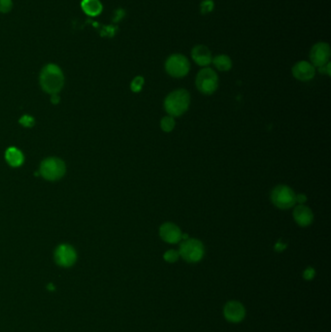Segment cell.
<instances>
[{
	"label": "cell",
	"instance_id": "6da1fadb",
	"mask_svg": "<svg viewBox=\"0 0 331 332\" xmlns=\"http://www.w3.org/2000/svg\"><path fill=\"white\" fill-rule=\"evenodd\" d=\"M39 82L42 90L50 94H58L64 86V75L60 66L49 63L41 70Z\"/></svg>",
	"mask_w": 331,
	"mask_h": 332
},
{
	"label": "cell",
	"instance_id": "7a4b0ae2",
	"mask_svg": "<svg viewBox=\"0 0 331 332\" xmlns=\"http://www.w3.org/2000/svg\"><path fill=\"white\" fill-rule=\"evenodd\" d=\"M190 96L187 91L179 89L171 91L164 99V109L171 117H180L188 110Z\"/></svg>",
	"mask_w": 331,
	"mask_h": 332
},
{
	"label": "cell",
	"instance_id": "3957f363",
	"mask_svg": "<svg viewBox=\"0 0 331 332\" xmlns=\"http://www.w3.org/2000/svg\"><path fill=\"white\" fill-rule=\"evenodd\" d=\"M66 172L65 162L59 157H48L41 162L40 174L47 181L60 180Z\"/></svg>",
	"mask_w": 331,
	"mask_h": 332
},
{
	"label": "cell",
	"instance_id": "277c9868",
	"mask_svg": "<svg viewBox=\"0 0 331 332\" xmlns=\"http://www.w3.org/2000/svg\"><path fill=\"white\" fill-rule=\"evenodd\" d=\"M195 86L198 91L205 95L213 94L219 87V77L212 68L205 67L201 69L195 79Z\"/></svg>",
	"mask_w": 331,
	"mask_h": 332
},
{
	"label": "cell",
	"instance_id": "5b68a950",
	"mask_svg": "<svg viewBox=\"0 0 331 332\" xmlns=\"http://www.w3.org/2000/svg\"><path fill=\"white\" fill-rule=\"evenodd\" d=\"M294 189L286 184H279L271 191V201L279 209L288 210L296 203Z\"/></svg>",
	"mask_w": 331,
	"mask_h": 332
},
{
	"label": "cell",
	"instance_id": "8992f818",
	"mask_svg": "<svg viewBox=\"0 0 331 332\" xmlns=\"http://www.w3.org/2000/svg\"><path fill=\"white\" fill-rule=\"evenodd\" d=\"M204 245L203 243L195 238H188L184 240L179 249L180 257L184 258L186 262L195 263L200 261L204 257Z\"/></svg>",
	"mask_w": 331,
	"mask_h": 332
},
{
	"label": "cell",
	"instance_id": "52a82bcc",
	"mask_svg": "<svg viewBox=\"0 0 331 332\" xmlns=\"http://www.w3.org/2000/svg\"><path fill=\"white\" fill-rule=\"evenodd\" d=\"M165 71L173 78L185 77L190 69L188 60L181 54L171 55L165 61Z\"/></svg>",
	"mask_w": 331,
	"mask_h": 332
},
{
	"label": "cell",
	"instance_id": "ba28073f",
	"mask_svg": "<svg viewBox=\"0 0 331 332\" xmlns=\"http://www.w3.org/2000/svg\"><path fill=\"white\" fill-rule=\"evenodd\" d=\"M331 46L326 42L315 44L310 51V60L315 67H321L330 62Z\"/></svg>",
	"mask_w": 331,
	"mask_h": 332
},
{
	"label": "cell",
	"instance_id": "9c48e42d",
	"mask_svg": "<svg viewBox=\"0 0 331 332\" xmlns=\"http://www.w3.org/2000/svg\"><path fill=\"white\" fill-rule=\"evenodd\" d=\"M159 237L168 244H176L179 243L182 239V231L180 227L173 222H165L160 225Z\"/></svg>",
	"mask_w": 331,
	"mask_h": 332
},
{
	"label": "cell",
	"instance_id": "30bf717a",
	"mask_svg": "<svg viewBox=\"0 0 331 332\" xmlns=\"http://www.w3.org/2000/svg\"><path fill=\"white\" fill-rule=\"evenodd\" d=\"M55 258L59 265L63 267H69L75 263L77 259V254L72 246L62 244L57 248Z\"/></svg>",
	"mask_w": 331,
	"mask_h": 332
},
{
	"label": "cell",
	"instance_id": "8fae6325",
	"mask_svg": "<svg viewBox=\"0 0 331 332\" xmlns=\"http://www.w3.org/2000/svg\"><path fill=\"white\" fill-rule=\"evenodd\" d=\"M292 73L296 80L301 82H308L314 79L316 75V68L311 62L301 60L294 65Z\"/></svg>",
	"mask_w": 331,
	"mask_h": 332
},
{
	"label": "cell",
	"instance_id": "7c38bea8",
	"mask_svg": "<svg viewBox=\"0 0 331 332\" xmlns=\"http://www.w3.org/2000/svg\"><path fill=\"white\" fill-rule=\"evenodd\" d=\"M224 317L231 323H240L246 315L245 308L238 301H229L224 306Z\"/></svg>",
	"mask_w": 331,
	"mask_h": 332
},
{
	"label": "cell",
	"instance_id": "4fadbf2b",
	"mask_svg": "<svg viewBox=\"0 0 331 332\" xmlns=\"http://www.w3.org/2000/svg\"><path fill=\"white\" fill-rule=\"evenodd\" d=\"M191 58L199 66H207L212 62L213 57L209 48L205 45H196L191 50Z\"/></svg>",
	"mask_w": 331,
	"mask_h": 332
},
{
	"label": "cell",
	"instance_id": "5bb4252c",
	"mask_svg": "<svg viewBox=\"0 0 331 332\" xmlns=\"http://www.w3.org/2000/svg\"><path fill=\"white\" fill-rule=\"evenodd\" d=\"M293 216L295 222L301 227H307L314 221L312 210L304 204H299L295 207Z\"/></svg>",
	"mask_w": 331,
	"mask_h": 332
},
{
	"label": "cell",
	"instance_id": "9a60e30c",
	"mask_svg": "<svg viewBox=\"0 0 331 332\" xmlns=\"http://www.w3.org/2000/svg\"><path fill=\"white\" fill-rule=\"evenodd\" d=\"M5 158L8 164L12 167H20L24 161V153L18 148L11 147L7 149L5 152Z\"/></svg>",
	"mask_w": 331,
	"mask_h": 332
},
{
	"label": "cell",
	"instance_id": "2e32d148",
	"mask_svg": "<svg viewBox=\"0 0 331 332\" xmlns=\"http://www.w3.org/2000/svg\"><path fill=\"white\" fill-rule=\"evenodd\" d=\"M81 7L83 11L90 17L100 15L103 10L102 3L99 0H82Z\"/></svg>",
	"mask_w": 331,
	"mask_h": 332
},
{
	"label": "cell",
	"instance_id": "e0dca14e",
	"mask_svg": "<svg viewBox=\"0 0 331 332\" xmlns=\"http://www.w3.org/2000/svg\"><path fill=\"white\" fill-rule=\"evenodd\" d=\"M215 67L220 71H229L232 67V60L226 55H219L212 60Z\"/></svg>",
	"mask_w": 331,
	"mask_h": 332
},
{
	"label": "cell",
	"instance_id": "ac0fdd59",
	"mask_svg": "<svg viewBox=\"0 0 331 332\" xmlns=\"http://www.w3.org/2000/svg\"><path fill=\"white\" fill-rule=\"evenodd\" d=\"M176 125V121L173 117L171 116H166L163 117L162 120L160 121V128L164 132H171Z\"/></svg>",
	"mask_w": 331,
	"mask_h": 332
},
{
	"label": "cell",
	"instance_id": "d6986e66",
	"mask_svg": "<svg viewBox=\"0 0 331 332\" xmlns=\"http://www.w3.org/2000/svg\"><path fill=\"white\" fill-rule=\"evenodd\" d=\"M144 83H145V81H144V78H143L142 76H137V77H135V78L132 80L131 84H130V89H131V91H132L133 92H139V91H142V88H143V86H144Z\"/></svg>",
	"mask_w": 331,
	"mask_h": 332
},
{
	"label": "cell",
	"instance_id": "ffe728a7",
	"mask_svg": "<svg viewBox=\"0 0 331 332\" xmlns=\"http://www.w3.org/2000/svg\"><path fill=\"white\" fill-rule=\"evenodd\" d=\"M215 3L213 0H203L200 4V12L203 15H206L214 10Z\"/></svg>",
	"mask_w": 331,
	"mask_h": 332
},
{
	"label": "cell",
	"instance_id": "44dd1931",
	"mask_svg": "<svg viewBox=\"0 0 331 332\" xmlns=\"http://www.w3.org/2000/svg\"><path fill=\"white\" fill-rule=\"evenodd\" d=\"M19 122L25 126V127H28V128H30V127H33L34 126V123H35V120L33 117L30 116V115H25L23 116L20 120H19Z\"/></svg>",
	"mask_w": 331,
	"mask_h": 332
},
{
	"label": "cell",
	"instance_id": "7402d4cb",
	"mask_svg": "<svg viewBox=\"0 0 331 332\" xmlns=\"http://www.w3.org/2000/svg\"><path fill=\"white\" fill-rule=\"evenodd\" d=\"M180 258L179 252L175 251V250H169L167 252H165V254L163 255V258L165 261L169 262V263H174L176 262Z\"/></svg>",
	"mask_w": 331,
	"mask_h": 332
},
{
	"label": "cell",
	"instance_id": "603a6c76",
	"mask_svg": "<svg viewBox=\"0 0 331 332\" xmlns=\"http://www.w3.org/2000/svg\"><path fill=\"white\" fill-rule=\"evenodd\" d=\"M13 8L12 0H0V13H9Z\"/></svg>",
	"mask_w": 331,
	"mask_h": 332
},
{
	"label": "cell",
	"instance_id": "cb8c5ba5",
	"mask_svg": "<svg viewBox=\"0 0 331 332\" xmlns=\"http://www.w3.org/2000/svg\"><path fill=\"white\" fill-rule=\"evenodd\" d=\"M315 275H316L315 269L312 267H308L303 273V277L305 280H312L315 277Z\"/></svg>",
	"mask_w": 331,
	"mask_h": 332
},
{
	"label": "cell",
	"instance_id": "d4e9b609",
	"mask_svg": "<svg viewBox=\"0 0 331 332\" xmlns=\"http://www.w3.org/2000/svg\"><path fill=\"white\" fill-rule=\"evenodd\" d=\"M331 62H328L326 65L324 66H321L319 67V72L321 74H326V75H329L331 76Z\"/></svg>",
	"mask_w": 331,
	"mask_h": 332
},
{
	"label": "cell",
	"instance_id": "484cf974",
	"mask_svg": "<svg viewBox=\"0 0 331 332\" xmlns=\"http://www.w3.org/2000/svg\"><path fill=\"white\" fill-rule=\"evenodd\" d=\"M286 248H287V244H285V243H282V242H281V240H280V241H278V242L275 244V247H274L275 251H276V252H278V253H281V252H283L284 250H286Z\"/></svg>",
	"mask_w": 331,
	"mask_h": 332
},
{
	"label": "cell",
	"instance_id": "4316f807",
	"mask_svg": "<svg viewBox=\"0 0 331 332\" xmlns=\"http://www.w3.org/2000/svg\"><path fill=\"white\" fill-rule=\"evenodd\" d=\"M295 201L299 204H304L307 201V196L304 193H299L295 195Z\"/></svg>",
	"mask_w": 331,
	"mask_h": 332
},
{
	"label": "cell",
	"instance_id": "83f0119b",
	"mask_svg": "<svg viewBox=\"0 0 331 332\" xmlns=\"http://www.w3.org/2000/svg\"><path fill=\"white\" fill-rule=\"evenodd\" d=\"M52 102H53V104H59V102H60V96L58 95V94H53L52 95Z\"/></svg>",
	"mask_w": 331,
	"mask_h": 332
}]
</instances>
